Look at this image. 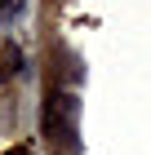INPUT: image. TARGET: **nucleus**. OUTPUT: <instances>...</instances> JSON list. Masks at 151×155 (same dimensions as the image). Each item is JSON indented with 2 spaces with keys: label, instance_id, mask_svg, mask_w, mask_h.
<instances>
[{
  "label": "nucleus",
  "instance_id": "obj_2",
  "mask_svg": "<svg viewBox=\"0 0 151 155\" xmlns=\"http://www.w3.org/2000/svg\"><path fill=\"white\" fill-rule=\"evenodd\" d=\"M18 67H22V53L18 49H5V67L0 71H18Z\"/></svg>",
  "mask_w": 151,
  "mask_h": 155
},
{
  "label": "nucleus",
  "instance_id": "obj_1",
  "mask_svg": "<svg viewBox=\"0 0 151 155\" xmlns=\"http://www.w3.org/2000/svg\"><path fill=\"white\" fill-rule=\"evenodd\" d=\"M22 5L27 0H0V22H9L13 13H22Z\"/></svg>",
  "mask_w": 151,
  "mask_h": 155
}]
</instances>
